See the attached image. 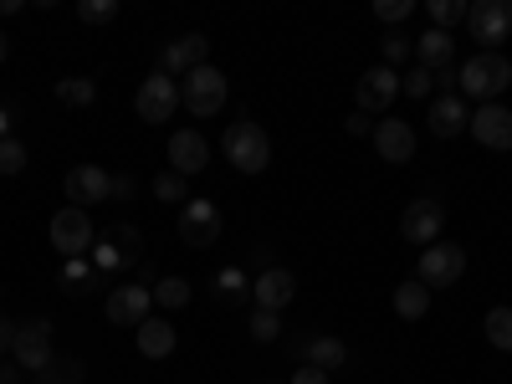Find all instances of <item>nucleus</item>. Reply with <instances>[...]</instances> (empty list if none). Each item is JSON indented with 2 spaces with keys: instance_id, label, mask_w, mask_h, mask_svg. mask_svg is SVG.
<instances>
[{
  "instance_id": "obj_1",
  "label": "nucleus",
  "mask_w": 512,
  "mask_h": 384,
  "mask_svg": "<svg viewBox=\"0 0 512 384\" xmlns=\"http://www.w3.org/2000/svg\"><path fill=\"white\" fill-rule=\"evenodd\" d=\"M221 154L241 169V175H262V169L272 164V139L256 118H236L226 128V139H221Z\"/></svg>"
},
{
  "instance_id": "obj_2",
  "label": "nucleus",
  "mask_w": 512,
  "mask_h": 384,
  "mask_svg": "<svg viewBox=\"0 0 512 384\" xmlns=\"http://www.w3.org/2000/svg\"><path fill=\"white\" fill-rule=\"evenodd\" d=\"M512 82V62L502 52H477L461 62V98H477V103H497Z\"/></svg>"
},
{
  "instance_id": "obj_3",
  "label": "nucleus",
  "mask_w": 512,
  "mask_h": 384,
  "mask_svg": "<svg viewBox=\"0 0 512 384\" xmlns=\"http://www.w3.org/2000/svg\"><path fill=\"white\" fill-rule=\"evenodd\" d=\"M226 98H231V88H226V72L221 67L205 62L190 77H180V108L195 113V118H216L226 108Z\"/></svg>"
},
{
  "instance_id": "obj_4",
  "label": "nucleus",
  "mask_w": 512,
  "mask_h": 384,
  "mask_svg": "<svg viewBox=\"0 0 512 384\" xmlns=\"http://www.w3.org/2000/svg\"><path fill=\"white\" fill-rule=\"evenodd\" d=\"M47 236H52V251L57 256H88L93 251V221H88V210H77V205H62L57 216H52V226H47Z\"/></svg>"
},
{
  "instance_id": "obj_5",
  "label": "nucleus",
  "mask_w": 512,
  "mask_h": 384,
  "mask_svg": "<svg viewBox=\"0 0 512 384\" xmlns=\"http://www.w3.org/2000/svg\"><path fill=\"white\" fill-rule=\"evenodd\" d=\"M175 231H180V241H185V246L205 251V246H216V241H221L226 221H221L216 200H185V205H180V221H175Z\"/></svg>"
},
{
  "instance_id": "obj_6",
  "label": "nucleus",
  "mask_w": 512,
  "mask_h": 384,
  "mask_svg": "<svg viewBox=\"0 0 512 384\" xmlns=\"http://www.w3.org/2000/svg\"><path fill=\"white\" fill-rule=\"evenodd\" d=\"M175 108H180V82L169 77V72H149L139 82V93H134V113L144 123H169V118H175Z\"/></svg>"
},
{
  "instance_id": "obj_7",
  "label": "nucleus",
  "mask_w": 512,
  "mask_h": 384,
  "mask_svg": "<svg viewBox=\"0 0 512 384\" xmlns=\"http://www.w3.org/2000/svg\"><path fill=\"white\" fill-rule=\"evenodd\" d=\"M466 31L482 41V52H497V41L512 36V0H477L466 6Z\"/></svg>"
},
{
  "instance_id": "obj_8",
  "label": "nucleus",
  "mask_w": 512,
  "mask_h": 384,
  "mask_svg": "<svg viewBox=\"0 0 512 384\" xmlns=\"http://www.w3.org/2000/svg\"><path fill=\"white\" fill-rule=\"evenodd\" d=\"M139 246H144L139 226L118 221V226H103V231H98L93 256H98V267H103V272H118V267H134V262H139Z\"/></svg>"
},
{
  "instance_id": "obj_9",
  "label": "nucleus",
  "mask_w": 512,
  "mask_h": 384,
  "mask_svg": "<svg viewBox=\"0 0 512 384\" xmlns=\"http://www.w3.org/2000/svg\"><path fill=\"white\" fill-rule=\"evenodd\" d=\"M11 359L31 374H41L52 364V323L47 318H31V323H16V344H11Z\"/></svg>"
},
{
  "instance_id": "obj_10",
  "label": "nucleus",
  "mask_w": 512,
  "mask_h": 384,
  "mask_svg": "<svg viewBox=\"0 0 512 384\" xmlns=\"http://www.w3.org/2000/svg\"><path fill=\"white\" fill-rule=\"evenodd\" d=\"M149 308H154V292H149L144 282H123V287H113V292H108V303H103V313H108L113 328H139V323L149 318Z\"/></svg>"
},
{
  "instance_id": "obj_11",
  "label": "nucleus",
  "mask_w": 512,
  "mask_h": 384,
  "mask_svg": "<svg viewBox=\"0 0 512 384\" xmlns=\"http://www.w3.org/2000/svg\"><path fill=\"white\" fill-rule=\"evenodd\" d=\"M461 272H466V251H461V246L436 241V246L420 251V282H425V287H456Z\"/></svg>"
},
{
  "instance_id": "obj_12",
  "label": "nucleus",
  "mask_w": 512,
  "mask_h": 384,
  "mask_svg": "<svg viewBox=\"0 0 512 384\" xmlns=\"http://www.w3.org/2000/svg\"><path fill=\"white\" fill-rule=\"evenodd\" d=\"M441 231H446V210H441L436 200H410V205H405L400 236H405L410 246H436Z\"/></svg>"
},
{
  "instance_id": "obj_13",
  "label": "nucleus",
  "mask_w": 512,
  "mask_h": 384,
  "mask_svg": "<svg viewBox=\"0 0 512 384\" xmlns=\"http://www.w3.org/2000/svg\"><path fill=\"white\" fill-rule=\"evenodd\" d=\"M354 98H359V113H369V118L384 113V108L400 98V72H395V67H384V62L369 67V72L359 77V93H354Z\"/></svg>"
},
{
  "instance_id": "obj_14",
  "label": "nucleus",
  "mask_w": 512,
  "mask_h": 384,
  "mask_svg": "<svg viewBox=\"0 0 512 384\" xmlns=\"http://www.w3.org/2000/svg\"><path fill=\"white\" fill-rule=\"evenodd\" d=\"M67 200L77 205V210H88V205H103V200H113V175L103 164H77L72 175H67Z\"/></svg>"
},
{
  "instance_id": "obj_15",
  "label": "nucleus",
  "mask_w": 512,
  "mask_h": 384,
  "mask_svg": "<svg viewBox=\"0 0 512 384\" xmlns=\"http://www.w3.org/2000/svg\"><path fill=\"white\" fill-rule=\"evenodd\" d=\"M369 139H374V149H379L384 164H410L415 159V128L405 118H379Z\"/></svg>"
},
{
  "instance_id": "obj_16",
  "label": "nucleus",
  "mask_w": 512,
  "mask_h": 384,
  "mask_svg": "<svg viewBox=\"0 0 512 384\" xmlns=\"http://www.w3.org/2000/svg\"><path fill=\"white\" fill-rule=\"evenodd\" d=\"M205 164H210L205 134H200V128H175V134H169V169L190 180V175H200Z\"/></svg>"
},
{
  "instance_id": "obj_17",
  "label": "nucleus",
  "mask_w": 512,
  "mask_h": 384,
  "mask_svg": "<svg viewBox=\"0 0 512 384\" xmlns=\"http://www.w3.org/2000/svg\"><path fill=\"white\" fill-rule=\"evenodd\" d=\"M205 62H210V41H205L200 31L169 41V47L159 52V72H169V77H190V72L205 67Z\"/></svg>"
},
{
  "instance_id": "obj_18",
  "label": "nucleus",
  "mask_w": 512,
  "mask_h": 384,
  "mask_svg": "<svg viewBox=\"0 0 512 384\" xmlns=\"http://www.w3.org/2000/svg\"><path fill=\"white\" fill-rule=\"evenodd\" d=\"M292 297H297V277H292L287 267H262V272H256V282H251V303H256V308L282 313Z\"/></svg>"
},
{
  "instance_id": "obj_19",
  "label": "nucleus",
  "mask_w": 512,
  "mask_h": 384,
  "mask_svg": "<svg viewBox=\"0 0 512 384\" xmlns=\"http://www.w3.org/2000/svg\"><path fill=\"white\" fill-rule=\"evenodd\" d=\"M466 128H472V139L482 149H512V108H502V103H482Z\"/></svg>"
},
{
  "instance_id": "obj_20",
  "label": "nucleus",
  "mask_w": 512,
  "mask_h": 384,
  "mask_svg": "<svg viewBox=\"0 0 512 384\" xmlns=\"http://www.w3.org/2000/svg\"><path fill=\"white\" fill-rule=\"evenodd\" d=\"M415 67H425V72L456 67V36H451V31H436V26H425L420 41H415Z\"/></svg>"
},
{
  "instance_id": "obj_21",
  "label": "nucleus",
  "mask_w": 512,
  "mask_h": 384,
  "mask_svg": "<svg viewBox=\"0 0 512 384\" xmlns=\"http://www.w3.org/2000/svg\"><path fill=\"white\" fill-rule=\"evenodd\" d=\"M134 344H139L144 359H169L175 344H180V333H175V323H164V318H144L134 328Z\"/></svg>"
},
{
  "instance_id": "obj_22",
  "label": "nucleus",
  "mask_w": 512,
  "mask_h": 384,
  "mask_svg": "<svg viewBox=\"0 0 512 384\" xmlns=\"http://www.w3.org/2000/svg\"><path fill=\"white\" fill-rule=\"evenodd\" d=\"M425 123H431L436 139H456L461 128L472 123V108H466L461 98H431V118H425Z\"/></svg>"
},
{
  "instance_id": "obj_23",
  "label": "nucleus",
  "mask_w": 512,
  "mask_h": 384,
  "mask_svg": "<svg viewBox=\"0 0 512 384\" xmlns=\"http://www.w3.org/2000/svg\"><path fill=\"white\" fill-rule=\"evenodd\" d=\"M344 359H349V349H344V338H333V333H318V338H308L303 344V364H313V369H344Z\"/></svg>"
},
{
  "instance_id": "obj_24",
  "label": "nucleus",
  "mask_w": 512,
  "mask_h": 384,
  "mask_svg": "<svg viewBox=\"0 0 512 384\" xmlns=\"http://www.w3.org/2000/svg\"><path fill=\"white\" fill-rule=\"evenodd\" d=\"M395 313H400L405 323H420L425 313H431V287H425L420 277L400 282V287H395Z\"/></svg>"
},
{
  "instance_id": "obj_25",
  "label": "nucleus",
  "mask_w": 512,
  "mask_h": 384,
  "mask_svg": "<svg viewBox=\"0 0 512 384\" xmlns=\"http://www.w3.org/2000/svg\"><path fill=\"white\" fill-rule=\"evenodd\" d=\"M216 297H221L226 308L246 303V297H251V277H246L241 267H226V272H216Z\"/></svg>"
},
{
  "instance_id": "obj_26",
  "label": "nucleus",
  "mask_w": 512,
  "mask_h": 384,
  "mask_svg": "<svg viewBox=\"0 0 512 384\" xmlns=\"http://www.w3.org/2000/svg\"><path fill=\"white\" fill-rule=\"evenodd\" d=\"M57 98H62L67 108H93V103H98V82H93V77H62V82H57Z\"/></svg>"
},
{
  "instance_id": "obj_27",
  "label": "nucleus",
  "mask_w": 512,
  "mask_h": 384,
  "mask_svg": "<svg viewBox=\"0 0 512 384\" xmlns=\"http://www.w3.org/2000/svg\"><path fill=\"white\" fill-rule=\"evenodd\" d=\"M149 292H154V308H169V313L190 303V282L185 277H159Z\"/></svg>"
},
{
  "instance_id": "obj_28",
  "label": "nucleus",
  "mask_w": 512,
  "mask_h": 384,
  "mask_svg": "<svg viewBox=\"0 0 512 384\" xmlns=\"http://www.w3.org/2000/svg\"><path fill=\"white\" fill-rule=\"evenodd\" d=\"M482 328H487V344H492V349L512 354V308H492V313L482 318Z\"/></svg>"
},
{
  "instance_id": "obj_29",
  "label": "nucleus",
  "mask_w": 512,
  "mask_h": 384,
  "mask_svg": "<svg viewBox=\"0 0 512 384\" xmlns=\"http://www.w3.org/2000/svg\"><path fill=\"white\" fill-rule=\"evenodd\" d=\"M154 200H159V205H185V200H190L185 175H175V169H159V175H154Z\"/></svg>"
},
{
  "instance_id": "obj_30",
  "label": "nucleus",
  "mask_w": 512,
  "mask_h": 384,
  "mask_svg": "<svg viewBox=\"0 0 512 384\" xmlns=\"http://www.w3.org/2000/svg\"><path fill=\"white\" fill-rule=\"evenodd\" d=\"M425 16H431L436 31H451V26L466 21V6H461V0H425Z\"/></svg>"
},
{
  "instance_id": "obj_31",
  "label": "nucleus",
  "mask_w": 512,
  "mask_h": 384,
  "mask_svg": "<svg viewBox=\"0 0 512 384\" xmlns=\"http://www.w3.org/2000/svg\"><path fill=\"white\" fill-rule=\"evenodd\" d=\"M251 338H256V344H277V338H282V313L256 308L251 313Z\"/></svg>"
},
{
  "instance_id": "obj_32",
  "label": "nucleus",
  "mask_w": 512,
  "mask_h": 384,
  "mask_svg": "<svg viewBox=\"0 0 512 384\" xmlns=\"http://www.w3.org/2000/svg\"><path fill=\"white\" fill-rule=\"evenodd\" d=\"M36 379H41V384H82V364H77V359H52Z\"/></svg>"
},
{
  "instance_id": "obj_33",
  "label": "nucleus",
  "mask_w": 512,
  "mask_h": 384,
  "mask_svg": "<svg viewBox=\"0 0 512 384\" xmlns=\"http://www.w3.org/2000/svg\"><path fill=\"white\" fill-rule=\"evenodd\" d=\"M77 21H88V26L118 21V0H82V6H77Z\"/></svg>"
},
{
  "instance_id": "obj_34",
  "label": "nucleus",
  "mask_w": 512,
  "mask_h": 384,
  "mask_svg": "<svg viewBox=\"0 0 512 384\" xmlns=\"http://www.w3.org/2000/svg\"><path fill=\"white\" fill-rule=\"evenodd\" d=\"M431 88H436V72H425V67H410L400 77V93L405 98H431Z\"/></svg>"
},
{
  "instance_id": "obj_35",
  "label": "nucleus",
  "mask_w": 512,
  "mask_h": 384,
  "mask_svg": "<svg viewBox=\"0 0 512 384\" xmlns=\"http://www.w3.org/2000/svg\"><path fill=\"white\" fill-rule=\"evenodd\" d=\"M374 16H379L384 26H400V21L415 16V0H374Z\"/></svg>"
},
{
  "instance_id": "obj_36",
  "label": "nucleus",
  "mask_w": 512,
  "mask_h": 384,
  "mask_svg": "<svg viewBox=\"0 0 512 384\" xmlns=\"http://www.w3.org/2000/svg\"><path fill=\"white\" fill-rule=\"evenodd\" d=\"M405 57H415V41L405 31H390V36H384V67H400Z\"/></svg>"
},
{
  "instance_id": "obj_37",
  "label": "nucleus",
  "mask_w": 512,
  "mask_h": 384,
  "mask_svg": "<svg viewBox=\"0 0 512 384\" xmlns=\"http://www.w3.org/2000/svg\"><path fill=\"white\" fill-rule=\"evenodd\" d=\"M21 169H26V144L0 139V175H21Z\"/></svg>"
},
{
  "instance_id": "obj_38",
  "label": "nucleus",
  "mask_w": 512,
  "mask_h": 384,
  "mask_svg": "<svg viewBox=\"0 0 512 384\" xmlns=\"http://www.w3.org/2000/svg\"><path fill=\"white\" fill-rule=\"evenodd\" d=\"M62 282H67V292H82V282H93V267L82 262V256H72V262L62 267Z\"/></svg>"
},
{
  "instance_id": "obj_39",
  "label": "nucleus",
  "mask_w": 512,
  "mask_h": 384,
  "mask_svg": "<svg viewBox=\"0 0 512 384\" xmlns=\"http://www.w3.org/2000/svg\"><path fill=\"white\" fill-rule=\"evenodd\" d=\"M436 82H441V98H461V67H441Z\"/></svg>"
},
{
  "instance_id": "obj_40",
  "label": "nucleus",
  "mask_w": 512,
  "mask_h": 384,
  "mask_svg": "<svg viewBox=\"0 0 512 384\" xmlns=\"http://www.w3.org/2000/svg\"><path fill=\"white\" fill-rule=\"evenodd\" d=\"M287 384H333V379H328L323 369H313V364H303V369H297V374H292Z\"/></svg>"
},
{
  "instance_id": "obj_41",
  "label": "nucleus",
  "mask_w": 512,
  "mask_h": 384,
  "mask_svg": "<svg viewBox=\"0 0 512 384\" xmlns=\"http://www.w3.org/2000/svg\"><path fill=\"white\" fill-rule=\"evenodd\" d=\"M349 134H354V139L374 134V118H369V113H349Z\"/></svg>"
},
{
  "instance_id": "obj_42",
  "label": "nucleus",
  "mask_w": 512,
  "mask_h": 384,
  "mask_svg": "<svg viewBox=\"0 0 512 384\" xmlns=\"http://www.w3.org/2000/svg\"><path fill=\"white\" fill-rule=\"evenodd\" d=\"M113 200H134V175H113Z\"/></svg>"
},
{
  "instance_id": "obj_43",
  "label": "nucleus",
  "mask_w": 512,
  "mask_h": 384,
  "mask_svg": "<svg viewBox=\"0 0 512 384\" xmlns=\"http://www.w3.org/2000/svg\"><path fill=\"white\" fill-rule=\"evenodd\" d=\"M11 344H16V323L0 318V354H11Z\"/></svg>"
},
{
  "instance_id": "obj_44",
  "label": "nucleus",
  "mask_w": 512,
  "mask_h": 384,
  "mask_svg": "<svg viewBox=\"0 0 512 384\" xmlns=\"http://www.w3.org/2000/svg\"><path fill=\"white\" fill-rule=\"evenodd\" d=\"M0 139H11V108L0 103Z\"/></svg>"
},
{
  "instance_id": "obj_45",
  "label": "nucleus",
  "mask_w": 512,
  "mask_h": 384,
  "mask_svg": "<svg viewBox=\"0 0 512 384\" xmlns=\"http://www.w3.org/2000/svg\"><path fill=\"white\" fill-rule=\"evenodd\" d=\"M21 11V0H0V16H16Z\"/></svg>"
},
{
  "instance_id": "obj_46",
  "label": "nucleus",
  "mask_w": 512,
  "mask_h": 384,
  "mask_svg": "<svg viewBox=\"0 0 512 384\" xmlns=\"http://www.w3.org/2000/svg\"><path fill=\"white\" fill-rule=\"evenodd\" d=\"M0 384H16V369H0Z\"/></svg>"
},
{
  "instance_id": "obj_47",
  "label": "nucleus",
  "mask_w": 512,
  "mask_h": 384,
  "mask_svg": "<svg viewBox=\"0 0 512 384\" xmlns=\"http://www.w3.org/2000/svg\"><path fill=\"white\" fill-rule=\"evenodd\" d=\"M6 57H11V41H6V36H0V62H6Z\"/></svg>"
}]
</instances>
